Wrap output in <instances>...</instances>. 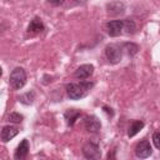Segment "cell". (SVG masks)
Wrapping results in <instances>:
<instances>
[{
  "label": "cell",
  "instance_id": "15",
  "mask_svg": "<svg viewBox=\"0 0 160 160\" xmlns=\"http://www.w3.org/2000/svg\"><path fill=\"white\" fill-rule=\"evenodd\" d=\"M18 100H19V102H21L24 105H31L34 102V100H35V91H32V90L26 91V92L21 94L18 98Z\"/></svg>",
  "mask_w": 160,
  "mask_h": 160
},
{
  "label": "cell",
  "instance_id": "17",
  "mask_svg": "<svg viewBox=\"0 0 160 160\" xmlns=\"http://www.w3.org/2000/svg\"><path fill=\"white\" fill-rule=\"evenodd\" d=\"M136 31V22L132 19H124V34L132 35Z\"/></svg>",
  "mask_w": 160,
  "mask_h": 160
},
{
  "label": "cell",
  "instance_id": "7",
  "mask_svg": "<svg viewBox=\"0 0 160 160\" xmlns=\"http://www.w3.org/2000/svg\"><path fill=\"white\" fill-rule=\"evenodd\" d=\"M134 151H135L136 158H139V159H146V158H149L152 154V148L150 145V141L146 140V139H144V140H140L136 144Z\"/></svg>",
  "mask_w": 160,
  "mask_h": 160
},
{
  "label": "cell",
  "instance_id": "12",
  "mask_svg": "<svg viewBox=\"0 0 160 160\" xmlns=\"http://www.w3.org/2000/svg\"><path fill=\"white\" fill-rule=\"evenodd\" d=\"M18 132H19V130H18L16 126H14V125H4L1 128L0 139H1L2 142H8L11 139H14L18 135Z\"/></svg>",
  "mask_w": 160,
  "mask_h": 160
},
{
  "label": "cell",
  "instance_id": "11",
  "mask_svg": "<svg viewBox=\"0 0 160 160\" xmlns=\"http://www.w3.org/2000/svg\"><path fill=\"white\" fill-rule=\"evenodd\" d=\"M29 150H30V145H29L28 139H22L14 151V159H16V160L25 159L29 155Z\"/></svg>",
  "mask_w": 160,
  "mask_h": 160
},
{
  "label": "cell",
  "instance_id": "14",
  "mask_svg": "<svg viewBox=\"0 0 160 160\" xmlns=\"http://www.w3.org/2000/svg\"><path fill=\"white\" fill-rule=\"evenodd\" d=\"M144 126H145V122H144L142 120H134V121L130 124L129 129H128V136H129V138H134Z\"/></svg>",
  "mask_w": 160,
  "mask_h": 160
},
{
  "label": "cell",
  "instance_id": "21",
  "mask_svg": "<svg viewBox=\"0 0 160 160\" xmlns=\"http://www.w3.org/2000/svg\"><path fill=\"white\" fill-rule=\"evenodd\" d=\"M102 109H104L108 114H110V116H112V115H114V111H112V109H111V108H109V106H102Z\"/></svg>",
  "mask_w": 160,
  "mask_h": 160
},
{
  "label": "cell",
  "instance_id": "5",
  "mask_svg": "<svg viewBox=\"0 0 160 160\" xmlns=\"http://www.w3.org/2000/svg\"><path fill=\"white\" fill-rule=\"evenodd\" d=\"M105 10L109 16H121L125 14L126 6H125L124 1H121V0H112V1L106 2Z\"/></svg>",
  "mask_w": 160,
  "mask_h": 160
},
{
  "label": "cell",
  "instance_id": "6",
  "mask_svg": "<svg viewBox=\"0 0 160 160\" xmlns=\"http://www.w3.org/2000/svg\"><path fill=\"white\" fill-rule=\"evenodd\" d=\"M105 30L109 36L116 38L124 34V20H110L105 24Z\"/></svg>",
  "mask_w": 160,
  "mask_h": 160
},
{
  "label": "cell",
  "instance_id": "13",
  "mask_svg": "<svg viewBox=\"0 0 160 160\" xmlns=\"http://www.w3.org/2000/svg\"><path fill=\"white\" fill-rule=\"evenodd\" d=\"M80 115H81L80 110H78V109H68L65 111V114H64V118L66 120V125L68 126H74V124L80 118Z\"/></svg>",
  "mask_w": 160,
  "mask_h": 160
},
{
  "label": "cell",
  "instance_id": "22",
  "mask_svg": "<svg viewBox=\"0 0 160 160\" xmlns=\"http://www.w3.org/2000/svg\"><path fill=\"white\" fill-rule=\"evenodd\" d=\"M74 2H75V4H80V5H81V4H85V2H86V0H74Z\"/></svg>",
  "mask_w": 160,
  "mask_h": 160
},
{
  "label": "cell",
  "instance_id": "20",
  "mask_svg": "<svg viewBox=\"0 0 160 160\" xmlns=\"http://www.w3.org/2000/svg\"><path fill=\"white\" fill-rule=\"evenodd\" d=\"M48 2H50L54 6H60V5H62L65 2V0H48Z\"/></svg>",
  "mask_w": 160,
  "mask_h": 160
},
{
  "label": "cell",
  "instance_id": "3",
  "mask_svg": "<svg viewBox=\"0 0 160 160\" xmlns=\"http://www.w3.org/2000/svg\"><path fill=\"white\" fill-rule=\"evenodd\" d=\"M105 56L108 61L112 65L119 64L122 59V48L118 44H109L105 46Z\"/></svg>",
  "mask_w": 160,
  "mask_h": 160
},
{
  "label": "cell",
  "instance_id": "10",
  "mask_svg": "<svg viewBox=\"0 0 160 160\" xmlns=\"http://www.w3.org/2000/svg\"><path fill=\"white\" fill-rule=\"evenodd\" d=\"M45 30V25L42 22V20L39 18V16H35L32 18V20L30 21L29 26H28V34L31 35V36H35V35H39L41 32H44Z\"/></svg>",
  "mask_w": 160,
  "mask_h": 160
},
{
  "label": "cell",
  "instance_id": "1",
  "mask_svg": "<svg viewBox=\"0 0 160 160\" xmlns=\"http://www.w3.org/2000/svg\"><path fill=\"white\" fill-rule=\"evenodd\" d=\"M94 82L92 81H86L81 80L80 82H69L65 85V91L66 95L71 100H79L86 96V94L92 89Z\"/></svg>",
  "mask_w": 160,
  "mask_h": 160
},
{
  "label": "cell",
  "instance_id": "4",
  "mask_svg": "<svg viewBox=\"0 0 160 160\" xmlns=\"http://www.w3.org/2000/svg\"><path fill=\"white\" fill-rule=\"evenodd\" d=\"M81 151H82L84 158L90 159V160H96V159H100V158H101L100 146H99V144L95 142V141H86V142L82 145Z\"/></svg>",
  "mask_w": 160,
  "mask_h": 160
},
{
  "label": "cell",
  "instance_id": "9",
  "mask_svg": "<svg viewBox=\"0 0 160 160\" xmlns=\"http://www.w3.org/2000/svg\"><path fill=\"white\" fill-rule=\"evenodd\" d=\"M94 74V65L92 64H84L80 65L74 71V78L78 80H86Z\"/></svg>",
  "mask_w": 160,
  "mask_h": 160
},
{
  "label": "cell",
  "instance_id": "18",
  "mask_svg": "<svg viewBox=\"0 0 160 160\" xmlns=\"http://www.w3.org/2000/svg\"><path fill=\"white\" fill-rule=\"evenodd\" d=\"M6 120H8L9 122H12V124H20V122L24 120V116H22L21 114L16 112V111H12V112H10V114L8 115Z\"/></svg>",
  "mask_w": 160,
  "mask_h": 160
},
{
  "label": "cell",
  "instance_id": "8",
  "mask_svg": "<svg viewBox=\"0 0 160 160\" xmlns=\"http://www.w3.org/2000/svg\"><path fill=\"white\" fill-rule=\"evenodd\" d=\"M84 126H85V129H86L88 132L96 134L101 129V122L98 119V116H95V115H88V116H85Z\"/></svg>",
  "mask_w": 160,
  "mask_h": 160
},
{
  "label": "cell",
  "instance_id": "2",
  "mask_svg": "<svg viewBox=\"0 0 160 160\" xmlns=\"http://www.w3.org/2000/svg\"><path fill=\"white\" fill-rule=\"evenodd\" d=\"M9 82L14 90H20L26 84V72L21 66H16L11 70Z\"/></svg>",
  "mask_w": 160,
  "mask_h": 160
},
{
  "label": "cell",
  "instance_id": "16",
  "mask_svg": "<svg viewBox=\"0 0 160 160\" xmlns=\"http://www.w3.org/2000/svg\"><path fill=\"white\" fill-rule=\"evenodd\" d=\"M121 48H122V51H125V52H126L128 55H130V56H134V55L138 54V51L140 50L139 45L135 44V42H124V44L121 45Z\"/></svg>",
  "mask_w": 160,
  "mask_h": 160
},
{
  "label": "cell",
  "instance_id": "19",
  "mask_svg": "<svg viewBox=\"0 0 160 160\" xmlns=\"http://www.w3.org/2000/svg\"><path fill=\"white\" fill-rule=\"evenodd\" d=\"M152 144H154V146L158 149V150H160V131H155L154 134H152Z\"/></svg>",
  "mask_w": 160,
  "mask_h": 160
}]
</instances>
